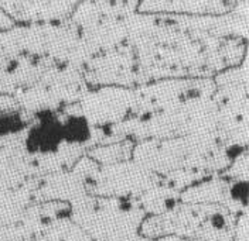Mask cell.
Segmentation results:
<instances>
[{
  "mask_svg": "<svg viewBox=\"0 0 249 241\" xmlns=\"http://www.w3.org/2000/svg\"><path fill=\"white\" fill-rule=\"evenodd\" d=\"M71 217L98 239H122L135 233L144 210L130 197H87L72 202ZM79 226V227H81Z\"/></svg>",
  "mask_w": 249,
  "mask_h": 241,
  "instance_id": "6da1fadb",
  "label": "cell"
},
{
  "mask_svg": "<svg viewBox=\"0 0 249 241\" xmlns=\"http://www.w3.org/2000/svg\"><path fill=\"white\" fill-rule=\"evenodd\" d=\"M159 175L138 162H118L98 168L87 183V192L112 197L142 195L157 185Z\"/></svg>",
  "mask_w": 249,
  "mask_h": 241,
  "instance_id": "7a4b0ae2",
  "label": "cell"
},
{
  "mask_svg": "<svg viewBox=\"0 0 249 241\" xmlns=\"http://www.w3.org/2000/svg\"><path fill=\"white\" fill-rule=\"evenodd\" d=\"M135 93L124 88H105L89 92L77 103L79 112L95 126L122 120L133 110Z\"/></svg>",
  "mask_w": 249,
  "mask_h": 241,
  "instance_id": "3957f363",
  "label": "cell"
},
{
  "mask_svg": "<svg viewBox=\"0 0 249 241\" xmlns=\"http://www.w3.org/2000/svg\"><path fill=\"white\" fill-rule=\"evenodd\" d=\"M74 1H13L3 3L16 20L21 21H53L70 16L77 7Z\"/></svg>",
  "mask_w": 249,
  "mask_h": 241,
  "instance_id": "277c9868",
  "label": "cell"
},
{
  "mask_svg": "<svg viewBox=\"0 0 249 241\" xmlns=\"http://www.w3.org/2000/svg\"><path fill=\"white\" fill-rule=\"evenodd\" d=\"M64 143L77 150H85L96 143V129L79 112L77 103L68 105L60 114Z\"/></svg>",
  "mask_w": 249,
  "mask_h": 241,
  "instance_id": "5b68a950",
  "label": "cell"
},
{
  "mask_svg": "<svg viewBox=\"0 0 249 241\" xmlns=\"http://www.w3.org/2000/svg\"><path fill=\"white\" fill-rule=\"evenodd\" d=\"M231 3L225 1H144L139 4L140 12H174L191 15L225 13L231 9Z\"/></svg>",
  "mask_w": 249,
  "mask_h": 241,
  "instance_id": "8992f818",
  "label": "cell"
},
{
  "mask_svg": "<svg viewBox=\"0 0 249 241\" xmlns=\"http://www.w3.org/2000/svg\"><path fill=\"white\" fill-rule=\"evenodd\" d=\"M29 126L26 114L10 97H0V138L15 136Z\"/></svg>",
  "mask_w": 249,
  "mask_h": 241,
  "instance_id": "52a82bcc",
  "label": "cell"
},
{
  "mask_svg": "<svg viewBox=\"0 0 249 241\" xmlns=\"http://www.w3.org/2000/svg\"><path fill=\"white\" fill-rule=\"evenodd\" d=\"M133 152V144L130 140H124L122 143L99 145L88 151L89 158L102 165H112L118 162L127 161Z\"/></svg>",
  "mask_w": 249,
  "mask_h": 241,
  "instance_id": "ba28073f",
  "label": "cell"
},
{
  "mask_svg": "<svg viewBox=\"0 0 249 241\" xmlns=\"http://www.w3.org/2000/svg\"><path fill=\"white\" fill-rule=\"evenodd\" d=\"M224 178L248 181V151L247 148H244L242 152L239 151V154L235 157L228 171L224 172Z\"/></svg>",
  "mask_w": 249,
  "mask_h": 241,
  "instance_id": "9c48e42d",
  "label": "cell"
},
{
  "mask_svg": "<svg viewBox=\"0 0 249 241\" xmlns=\"http://www.w3.org/2000/svg\"><path fill=\"white\" fill-rule=\"evenodd\" d=\"M235 241H248V216L247 211L239 214V220L235 226Z\"/></svg>",
  "mask_w": 249,
  "mask_h": 241,
  "instance_id": "30bf717a",
  "label": "cell"
},
{
  "mask_svg": "<svg viewBox=\"0 0 249 241\" xmlns=\"http://www.w3.org/2000/svg\"><path fill=\"white\" fill-rule=\"evenodd\" d=\"M159 241H190L188 239H184V237H178V236H163L160 237Z\"/></svg>",
  "mask_w": 249,
  "mask_h": 241,
  "instance_id": "8fae6325",
  "label": "cell"
}]
</instances>
